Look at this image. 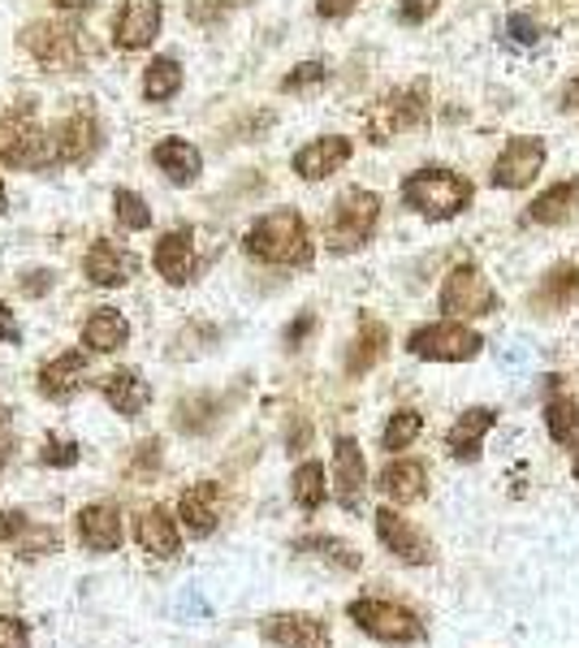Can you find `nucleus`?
Listing matches in <instances>:
<instances>
[{
    "label": "nucleus",
    "mask_w": 579,
    "mask_h": 648,
    "mask_svg": "<svg viewBox=\"0 0 579 648\" xmlns=\"http://www.w3.org/2000/svg\"><path fill=\"white\" fill-rule=\"evenodd\" d=\"M472 200L475 187L446 164H423V169L403 178V203L423 221H454L472 208Z\"/></svg>",
    "instance_id": "obj_1"
},
{
    "label": "nucleus",
    "mask_w": 579,
    "mask_h": 648,
    "mask_svg": "<svg viewBox=\"0 0 579 648\" xmlns=\"http://www.w3.org/2000/svg\"><path fill=\"white\" fill-rule=\"evenodd\" d=\"M243 247H247V255H256L264 264H277V268H308L312 264V234H308V221L294 208L264 212L247 230Z\"/></svg>",
    "instance_id": "obj_2"
},
{
    "label": "nucleus",
    "mask_w": 579,
    "mask_h": 648,
    "mask_svg": "<svg viewBox=\"0 0 579 648\" xmlns=\"http://www.w3.org/2000/svg\"><path fill=\"white\" fill-rule=\"evenodd\" d=\"M376 221H380V195L376 191H364V187L342 191L329 208V221H324V247L333 255H351V251L368 247L372 234H376Z\"/></svg>",
    "instance_id": "obj_3"
},
{
    "label": "nucleus",
    "mask_w": 579,
    "mask_h": 648,
    "mask_svg": "<svg viewBox=\"0 0 579 648\" xmlns=\"http://www.w3.org/2000/svg\"><path fill=\"white\" fill-rule=\"evenodd\" d=\"M346 614H351V623H355L364 636L380 640V645H420L423 640L420 614L407 609V605H398V601L360 597L346 605Z\"/></svg>",
    "instance_id": "obj_4"
},
{
    "label": "nucleus",
    "mask_w": 579,
    "mask_h": 648,
    "mask_svg": "<svg viewBox=\"0 0 579 648\" xmlns=\"http://www.w3.org/2000/svg\"><path fill=\"white\" fill-rule=\"evenodd\" d=\"M407 350L423 363H468L484 350V338L459 320H437V325H420L407 338Z\"/></svg>",
    "instance_id": "obj_5"
},
{
    "label": "nucleus",
    "mask_w": 579,
    "mask_h": 648,
    "mask_svg": "<svg viewBox=\"0 0 579 648\" xmlns=\"http://www.w3.org/2000/svg\"><path fill=\"white\" fill-rule=\"evenodd\" d=\"M437 307H441L450 320H480V316H493V311H497V290L489 286V277H484L475 264H459V268H450V277L441 281Z\"/></svg>",
    "instance_id": "obj_6"
},
{
    "label": "nucleus",
    "mask_w": 579,
    "mask_h": 648,
    "mask_svg": "<svg viewBox=\"0 0 579 648\" xmlns=\"http://www.w3.org/2000/svg\"><path fill=\"white\" fill-rule=\"evenodd\" d=\"M428 121V83H411V87H403V92H389L385 100L376 104L368 113V121H364V130H368L372 144H389L394 135H403V130H416Z\"/></svg>",
    "instance_id": "obj_7"
},
{
    "label": "nucleus",
    "mask_w": 579,
    "mask_h": 648,
    "mask_svg": "<svg viewBox=\"0 0 579 648\" xmlns=\"http://www.w3.org/2000/svg\"><path fill=\"white\" fill-rule=\"evenodd\" d=\"M545 160H549V148H545L540 135H515V139H506V148L497 151V160L489 169V187L493 191H524L540 178Z\"/></svg>",
    "instance_id": "obj_8"
},
{
    "label": "nucleus",
    "mask_w": 579,
    "mask_h": 648,
    "mask_svg": "<svg viewBox=\"0 0 579 648\" xmlns=\"http://www.w3.org/2000/svg\"><path fill=\"white\" fill-rule=\"evenodd\" d=\"M0 160L13 169H49L61 160L53 135H44L31 121H0Z\"/></svg>",
    "instance_id": "obj_9"
},
{
    "label": "nucleus",
    "mask_w": 579,
    "mask_h": 648,
    "mask_svg": "<svg viewBox=\"0 0 579 648\" xmlns=\"http://www.w3.org/2000/svg\"><path fill=\"white\" fill-rule=\"evenodd\" d=\"M372 519H376V541L389 549L398 562H407V566H428V562L437 557L432 541L423 537L411 519H403L394 506H380Z\"/></svg>",
    "instance_id": "obj_10"
},
{
    "label": "nucleus",
    "mask_w": 579,
    "mask_h": 648,
    "mask_svg": "<svg viewBox=\"0 0 579 648\" xmlns=\"http://www.w3.org/2000/svg\"><path fill=\"white\" fill-rule=\"evenodd\" d=\"M260 631H264V640L277 648H333V636H329L324 618H317V614H299V609H290V614H268Z\"/></svg>",
    "instance_id": "obj_11"
},
{
    "label": "nucleus",
    "mask_w": 579,
    "mask_h": 648,
    "mask_svg": "<svg viewBox=\"0 0 579 648\" xmlns=\"http://www.w3.org/2000/svg\"><path fill=\"white\" fill-rule=\"evenodd\" d=\"M368 489V463L355 437H337L333 442V498L342 501V510H360Z\"/></svg>",
    "instance_id": "obj_12"
},
{
    "label": "nucleus",
    "mask_w": 579,
    "mask_h": 648,
    "mask_svg": "<svg viewBox=\"0 0 579 648\" xmlns=\"http://www.w3.org/2000/svg\"><path fill=\"white\" fill-rule=\"evenodd\" d=\"M22 44L35 52L44 65H53V70H74L83 61L78 31L74 26H61V22H35V26H26Z\"/></svg>",
    "instance_id": "obj_13"
},
{
    "label": "nucleus",
    "mask_w": 579,
    "mask_h": 648,
    "mask_svg": "<svg viewBox=\"0 0 579 648\" xmlns=\"http://www.w3.org/2000/svg\"><path fill=\"white\" fill-rule=\"evenodd\" d=\"M160 31V0H126V9L112 22V40L117 49L135 52L148 49Z\"/></svg>",
    "instance_id": "obj_14"
},
{
    "label": "nucleus",
    "mask_w": 579,
    "mask_h": 648,
    "mask_svg": "<svg viewBox=\"0 0 579 648\" xmlns=\"http://www.w3.org/2000/svg\"><path fill=\"white\" fill-rule=\"evenodd\" d=\"M351 139L346 135H324V139H312L308 148L294 151V173L303 178V182H320V178H329V173H337L346 160H351Z\"/></svg>",
    "instance_id": "obj_15"
},
{
    "label": "nucleus",
    "mask_w": 579,
    "mask_h": 648,
    "mask_svg": "<svg viewBox=\"0 0 579 648\" xmlns=\"http://www.w3.org/2000/svg\"><path fill=\"white\" fill-rule=\"evenodd\" d=\"M135 273H139V259L126 247H117L112 238H96L92 243V251H87V277H92V286L112 290V286H126Z\"/></svg>",
    "instance_id": "obj_16"
},
{
    "label": "nucleus",
    "mask_w": 579,
    "mask_h": 648,
    "mask_svg": "<svg viewBox=\"0 0 579 648\" xmlns=\"http://www.w3.org/2000/svg\"><path fill=\"white\" fill-rule=\"evenodd\" d=\"M493 424H497V411H493V406H468V411L450 424L446 449H450L459 463H475V458H480V446H484V437L493 433Z\"/></svg>",
    "instance_id": "obj_17"
},
{
    "label": "nucleus",
    "mask_w": 579,
    "mask_h": 648,
    "mask_svg": "<svg viewBox=\"0 0 579 648\" xmlns=\"http://www.w3.org/2000/svg\"><path fill=\"white\" fill-rule=\"evenodd\" d=\"M579 302V264H558L540 277V286L532 290V311L536 316H558L571 311Z\"/></svg>",
    "instance_id": "obj_18"
},
{
    "label": "nucleus",
    "mask_w": 579,
    "mask_h": 648,
    "mask_svg": "<svg viewBox=\"0 0 579 648\" xmlns=\"http://www.w3.org/2000/svg\"><path fill=\"white\" fill-rule=\"evenodd\" d=\"M221 485L212 480H200L195 489H186L182 501H178V514H182V528L186 537H212V528L221 523Z\"/></svg>",
    "instance_id": "obj_19"
},
{
    "label": "nucleus",
    "mask_w": 579,
    "mask_h": 648,
    "mask_svg": "<svg viewBox=\"0 0 579 648\" xmlns=\"http://www.w3.org/2000/svg\"><path fill=\"white\" fill-rule=\"evenodd\" d=\"M376 489L389 501H398V506H411V501H420L428 493V467L420 458H394L376 476Z\"/></svg>",
    "instance_id": "obj_20"
},
{
    "label": "nucleus",
    "mask_w": 579,
    "mask_h": 648,
    "mask_svg": "<svg viewBox=\"0 0 579 648\" xmlns=\"http://www.w3.org/2000/svg\"><path fill=\"white\" fill-rule=\"evenodd\" d=\"M576 212H579V178L549 182L536 200L527 203V221L532 225H567Z\"/></svg>",
    "instance_id": "obj_21"
},
{
    "label": "nucleus",
    "mask_w": 579,
    "mask_h": 648,
    "mask_svg": "<svg viewBox=\"0 0 579 648\" xmlns=\"http://www.w3.org/2000/svg\"><path fill=\"white\" fill-rule=\"evenodd\" d=\"M78 541L92 549V553L121 549V514H117V506H108V501L83 506L78 510Z\"/></svg>",
    "instance_id": "obj_22"
},
{
    "label": "nucleus",
    "mask_w": 579,
    "mask_h": 648,
    "mask_svg": "<svg viewBox=\"0 0 579 648\" xmlns=\"http://www.w3.org/2000/svg\"><path fill=\"white\" fill-rule=\"evenodd\" d=\"M157 273L169 286H186L195 277V234L191 230H169L157 247Z\"/></svg>",
    "instance_id": "obj_23"
},
{
    "label": "nucleus",
    "mask_w": 579,
    "mask_h": 648,
    "mask_svg": "<svg viewBox=\"0 0 579 648\" xmlns=\"http://www.w3.org/2000/svg\"><path fill=\"white\" fill-rule=\"evenodd\" d=\"M100 390H105L108 406H112L117 415H126V419H135V415L152 402L148 381H143L135 368H117V372H108L105 381H100Z\"/></svg>",
    "instance_id": "obj_24"
},
{
    "label": "nucleus",
    "mask_w": 579,
    "mask_h": 648,
    "mask_svg": "<svg viewBox=\"0 0 579 648\" xmlns=\"http://www.w3.org/2000/svg\"><path fill=\"white\" fill-rule=\"evenodd\" d=\"M56 148H61V160H65V164L92 160L96 148H100V126H96V117H92V113H74V117L61 126Z\"/></svg>",
    "instance_id": "obj_25"
},
{
    "label": "nucleus",
    "mask_w": 579,
    "mask_h": 648,
    "mask_svg": "<svg viewBox=\"0 0 579 648\" xmlns=\"http://www.w3.org/2000/svg\"><path fill=\"white\" fill-rule=\"evenodd\" d=\"M83 372H87V359L83 350H65L61 359H53L44 372H40V394L53 402L74 399V390L83 385Z\"/></svg>",
    "instance_id": "obj_26"
},
{
    "label": "nucleus",
    "mask_w": 579,
    "mask_h": 648,
    "mask_svg": "<svg viewBox=\"0 0 579 648\" xmlns=\"http://www.w3.org/2000/svg\"><path fill=\"white\" fill-rule=\"evenodd\" d=\"M152 160L169 173L173 187H191V182L200 178V169H204L200 148H191L186 139H160L157 151H152Z\"/></svg>",
    "instance_id": "obj_27"
},
{
    "label": "nucleus",
    "mask_w": 579,
    "mask_h": 648,
    "mask_svg": "<svg viewBox=\"0 0 579 648\" xmlns=\"http://www.w3.org/2000/svg\"><path fill=\"white\" fill-rule=\"evenodd\" d=\"M385 350H389V329L380 320H364L360 333H355V342H351V354H346V376L372 372L385 359Z\"/></svg>",
    "instance_id": "obj_28"
},
{
    "label": "nucleus",
    "mask_w": 579,
    "mask_h": 648,
    "mask_svg": "<svg viewBox=\"0 0 579 648\" xmlns=\"http://www.w3.org/2000/svg\"><path fill=\"white\" fill-rule=\"evenodd\" d=\"M83 342L92 350H100V354H112V350H121L130 342V325H126L121 311L96 307V311L87 316V325H83Z\"/></svg>",
    "instance_id": "obj_29"
},
{
    "label": "nucleus",
    "mask_w": 579,
    "mask_h": 648,
    "mask_svg": "<svg viewBox=\"0 0 579 648\" xmlns=\"http://www.w3.org/2000/svg\"><path fill=\"white\" fill-rule=\"evenodd\" d=\"M139 545H143V553H152V557H173L178 545H182V532H178V523L160 506H152L139 519Z\"/></svg>",
    "instance_id": "obj_30"
},
{
    "label": "nucleus",
    "mask_w": 579,
    "mask_h": 648,
    "mask_svg": "<svg viewBox=\"0 0 579 648\" xmlns=\"http://www.w3.org/2000/svg\"><path fill=\"white\" fill-rule=\"evenodd\" d=\"M294 553H317L324 562H333V566H342V571H360L364 566V553L355 545H346L342 537H299L294 541Z\"/></svg>",
    "instance_id": "obj_31"
},
{
    "label": "nucleus",
    "mask_w": 579,
    "mask_h": 648,
    "mask_svg": "<svg viewBox=\"0 0 579 648\" xmlns=\"http://www.w3.org/2000/svg\"><path fill=\"white\" fill-rule=\"evenodd\" d=\"M290 493H294V506L299 510H320L324 498H329V489H324V467L320 463H303L294 476H290Z\"/></svg>",
    "instance_id": "obj_32"
},
{
    "label": "nucleus",
    "mask_w": 579,
    "mask_h": 648,
    "mask_svg": "<svg viewBox=\"0 0 579 648\" xmlns=\"http://www.w3.org/2000/svg\"><path fill=\"white\" fill-rule=\"evenodd\" d=\"M545 428L558 446H571L579 437V399H549L545 402Z\"/></svg>",
    "instance_id": "obj_33"
},
{
    "label": "nucleus",
    "mask_w": 579,
    "mask_h": 648,
    "mask_svg": "<svg viewBox=\"0 0 579 648\" xmlns=\"http://www.w3.org/2000/svg\"><path fill=\"white\" fill-rule=\"evenodd\" d=\"M178 87H182V70H178V61H173V56H157V61L148 65V74H143V96L157 100V104L173 100Z\"/></svg>",
    "instance_id": "obj_34"
},
{
    "label": "nucleus",
    "mask_w": 579,
    "mask_h": 648,
    "mask_svg": "<svg viewBox=\"0 0 579 648\" xmlns=\"http://www.w3.org/2000/svg\"><path fill=\"white\" fill-rule=\"evenodd\" d=\"M420 433H423V415L416 406H403V411L389 415V424H385V433H380V446L389 449V454H398V449L411 446Z\"/></svg>",
    "instance_id": "obj_35"
},
{
    "label": "nucleus",
    "mask_w": 579,
    "mask_h": 648,
    "mask_svg": "<svg viewBox=\"0 0 579 648\" xmlns=\"http://www.w3.org/2000/svg\"><path fill=\"white\" fill-rule=\"evenodd\" d=\"M324 83H329V65L324 61H303L281 78V92L294 96V92H312V87H324Z\"/></svg>",
    "instance_id": "obj_36"
},
{
    "label": "nucleus",
    "mask_w": 579,
    "mask_h": 648,
    "mask_svg": "<svg viewBox=\"0 0 579 648\" xmlns=\"http://www.w3.org/2000/svg\"><path fill=\"white\" fill-rule=\"evenodd\" d=\"M112 212H117V221H121L126 230H148V225H152V208L139 200L135 191H117V195H112Z\"/></svg>",
    "instance_id": "obj_37"
},
{
    "label": "nucleus",
    "mask_w": 579,
    "mask_h": 648,
    "mask_svg": "<svg viewBox=\"0 0 579 648\" xmlns=\"http://www.w3.org/2000/svg\"><path fill=\"white\" fill-rule=\"evenodd\" d=\"M502 35H506L511 44H519V49H532V44L545 40V26H540L532 13H506V18H502Z\"/></svg>",
    "instance_id": "obj_38"
},
{
    "label": "nucleus",
    "mask_w": 579,
    "mask_h": 648,
    "mask_svg": "<svg viewBox=\"0 0 579 648\" xmlns=\"http://www.w3.org/2000/svg\"><path fill=\"white\" fill-rule=\"evenodd\" d=\"M212 411H216V402L212 399H186V402H178L173 424H178L182 433H204L212 424Z\"/></svg>",
    "instance_id": "obj_39"
},
{
    "label": "nucleus",
    "mask_w": 579,
    "mask_h": 648,
    "mask_svg": "<svg viewBox=\"0 0 579 648\" xmlns=\"http://www.w3.org/2000/svg\"><path fill=\"white\" fill-rule=\"evenodd\" d=\"M78 454H83L78 442H69V437H49L44 449H40V463H44V467H74Z\"/></svg>",
    "instance_id": "obj_40"
},
{
    "label": "nucleus",
    "mask_w": 579,
    "mask_h": 648,
    "mask_svg": "<svg viewBox=\"0 0 579 648\" xmlns=\"http://www.w3.org/2000/svg\"><path fill=\"white\" fill-rule=\"evenodd\" d=\"M0 648H31V627L13 614H0Z\"/></svg>",
    "instance_id": "obj_41"
},
{
    "label": "nucleus",
    "mask_w": 579,
    "mask_h": 648,
    "mask_svg": "<svg viewBox=\"0 0 579 648\" xmlns=\"http://www.w3.org/2000/svg\"><path fill=\"white\" fill-rule=\"evenodd\" d=\"M437 9H441V0H398V22H407V26H423Z\"/></svg>",
    "instance_id": "obj_42"
},
{
    "label": "nucleus",
    "mask_w": 579,
    "mask_h": 648,
    "mask_svg": "<svg viewBox=\"0 0 579 648\" xmlns=\"http://www.w3.org/2000/svg\"><path fill=\"white\" fill-rule=\"evenodd\" d=\"M157 467H160V442H143L139 454H135V463H130V476L143 480V476H152Z\"/></svg>",
    "instance_id": "obj_43"
},
{
    "label": "nucleus",
    "mask_w": 579,
    "mask_h": 648,
    "mask_svg": "<svg viewBox=\"0 0 579 648\" xmlns=\"http://www.w3.org/2000/svg\"><path fill=\"white\" fill-rule=\"evenodd\" d=\"M312 329H317V316H312V311H303V316H299V320L286 329V347L299 350L303 342H308V333H312Z\"/></svg>",
    "instance_id": "obj_44"
},
{
    "label": "nucleus",
    "mask_w": 579,
    "mask_h": 648,
    "mask_svg": "<svg viewBox=\"0 0 579 648\" xmlns=\"http://www.w3.org/2000/svg\"><path fill=\"white\" fill-rule=\"evenodd\" d=\"M308 442H312V424H308V415H299V419L286 428V446L299 454V449H308Z\"/></svg>",
    "instance_id": "obj_45"
},
{
    "label": "nucleus",
    "mask_w": 579,
    "mask_h": 648,
    "mask_svg": "<svg viewBox=\"0 0 579 648\" xmlns=\"http://www.w3.org/2000/svg\"><path fill=\"white\" fill-rule=\"evenodd\" d=\"M26 532V514L22 510H0V541H13Z\"/></svg>",
    "instance_id": "obj_46"
},
{
    "label": "nucleus",
    "mask_w": 579,
    "mask_h": 648,
    "mask_svg": "<svg viewBox=\"0 0 579 648\" xmlns=\"http://www.w3.org/2000/svg\"><path fill=\"white\" fill-rule=\"evenodd\" d=\"M22 290H26L31 299H40L44 290H53V273H44V268H35V273H26V281H22Z\"/></svg>",
    "instance_id": "obj_47"
},
{
    "label": "nucleus",
    "mask_w": 579,
    "mask_h": 648,
    "mask_svg": "<svg viewBox=\"0 0 579 648\" xmlns=\"http://www.w3.org/2000/svg\"><path fill=\"white\" fill-rule=\"evenodd\" d=\"M360 0H317V13L320 18H346Z\"/></svg>",
    "instance_id": "obj_48"
},
{
    "label": "nucleus",
    "mask_w": 579,
    "mask_h": 648,
    "mask_svg": "<svg viewBox=\"0 0 579 648\" xmlns=\"http://www.w3.org/2000/svg\"><path fill=\"white\" fill-rule=\"evenodd\" d=\"M558 108H562V113H579V70H576V78H567V87H562V96H558Z\"/></svg>",
    "instance_id": "obj_49"
},
{
    "label": "nucleus",
    "mask_w": 579,
    "mask_h": 648,
    "mask_svg": "<svg viewBox=\"0 0 579 648\" xmlns=\"http://www.w3.org/2000/svg\"><path fill=\"white\" fill-rule=\"evenodd\" d=\"M18 338H22V329H18V320L9 316V307L0 302V342H13V347H18Z\"/></svg>",
    "instance_id": "obj_50"
},
{
    "label": "nucleus",
    "mask_w": 579,
    "mask_h": 648,
    "mask_svg": "<svg viewBox=\"0 0 579 648\" xmlns=\"http://www.w3.org/2000/svg\"><path fill=\"white\" fill-rule=\"evenodd\" d=\"M92 0H61V9H87Z\"/></svg>",
    "instance_id": "obj_51"
},
{
    "label": "nucleus",
    "mask_w": 579,
    "mask_h": 648,
    "mask_svg": "<svg viewBox=\"0 0 579 648\" xmlns=\"http://www.w3.org/2000/svg\"><path fill=\"white\" fill-rule=\"evenodd\" d=\"M571 476H576V485H579V449H576V463H571Z\"/></svg>",
    "instance_id": "obj_52"
},
{
    "label": "nucleus",
    "mask_w": 579,
    "mask_h": 648,
    "mask_svg": "<svg viewBox=\"0 0 579 648\" xmlns=\"http://www.w3.org/2000/svg\"><path fill=\"white\" fill-rule=\"evenodd\" d=\"M4 208H9V200H4V182H0V212H4Z\"/></svg>",
    "instance_id": "obj_53"
}]
</instances>
